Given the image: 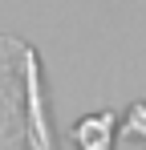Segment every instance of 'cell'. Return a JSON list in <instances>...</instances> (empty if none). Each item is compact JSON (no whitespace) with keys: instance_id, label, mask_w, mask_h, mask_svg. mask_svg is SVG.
<instances>
[{"instance_id":"1","label":"cell","mask_w":146,"mask_h":150,"mask_svg":"<svg viewBox=\"0 0 146 150\" xmlns=\"http://www.w3.org/2000/svg\"><path fill=\"white\" fill-rule=\"evenodd\" d=\"M77 142L85 150H106L110 142V118H89V122L77 126Z\"/></svg>"}]
</instances>
